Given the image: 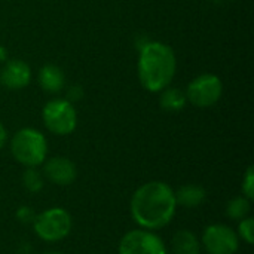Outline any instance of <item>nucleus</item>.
I'll list each match as a JSON object with an SVG mask.
<instances>
[{
	"label": "nucleus",
	"instance_id": "obj_11",
	"mask_svg": "<svg viewBox=\"0 0 254 254\" xmlns=\"http://www.w3.org/2000/svg\"><path fill=\"white\" fill-rule=\"evenodd\" d=\"M39 85L43 91L49 94H58L64 88V74L63 70L55 64H45L37 74Z\"/></svg>",
	"mask_w": 254,
	"mask_h": 254
},
{
	"label": "nucleus",
	"instance_id": "obj_18",
	"mask_svg": "<svg viewBox=\"0 0 254 254\" xmlns=\"http://www.w3.org/2000/svg\"><path fill=\"white\" fill-rule=\"evenodd\" d=\"M243 195L253 201L254 198V168L250 165L244 174V179H243Z\"/></svg>",
	"mask_w": 254,
	"mask_h": 254
},
{
	"label": "nucleus",
	"instance_id": "obj_1",
	"mask_svg": "<svg viewBox=\"0 0 254 254\" xmlns=\"http://www.w3.org/2000/svg\"><path fill=\"white\" fill-rule=\"evenodd\" d=\"M177 210L174 190L165 182L153 180L141 185L132 195L129 211L132 220L147 231L165 228Z\"/></svg>",
	"mask_w": 254,
	"mask_h": 254
},
{
	"label": "nucleus",
	"instance_id": "obj_22",
	"mask_svg": "<svg viewBox=\"0 0 254 254\" xmlns=\"http://www.w3.org/2000/svg\"><path fill=\"white\" fill-rule=\"evenodd\" d=\"M7 61V51L4 46L0 45V63H6Z\"/></svg>",
	"mask_w": 254,
	"mask_h": 254
},
{
	"label": "nucleus",
	"instance_id": "obj_9",
	"mask_svg": "<svg viewBox=\"0 0 254 254\" xmlns=\"http://www.w3.org/2000/svg\"><path fill=\"white\" fill-rule=\"evenodd\" d=\"M43 177L57 186H68L77 177V168L74 162L64 156H54L43 162Z\"/></svg>",
	"mask_w": 254,
	"mask_h": 254
},
{
	"label": "nucleus",
	"instance_id": "obj_15",
	"mask_svg": "<svg viewBox=\"0 0 254 254\" xmlns=\"http://www.w3.org/2000/svg\"><path fill=\"white\" fill-rule=\"evenodd\" d=\"M250 211H252V201L247 199L244 195L243 196H237V198L231 199L226 204V216L231 220L240 222V220L249 217Z\"/></svg>",
	"mask_w": 254,
	"mask_h": 254
},
{
	"label": "nucleus",
	"instance_id": "obj_16",
	"mask_svg": "<svg viewBox=\"0 0 254 254\" xmlns=\"http://www.w3.org/2000/svg\"><path fill=\"white\" fill-rule=\"evenodd\" d=\"M22 186L30 193H37L43 189L45 180L43 174L37 170V167H27L22 173Z\"/></svg>",
	"mask_w": 254,
	"mask_h": 254
},
{
	"label": "nucleus",
	"instance_id": "obj_4",
	"mask_svg": "<svg viewBox=\"0 0 254 254\" xmlns=\"http://www.w3.org/2000/svg\"><path fill=\"white\" fill-rule=\"evenodd\" d=\"M42 118L45 127L55 135H68L77 127L76 109L64 98L49 100L42 110Z\"/></svg>",
	"mask_w": 254,
	"mask_h": 254
},
{
	"label": "nucleus",
	"instance_id": "obj_23",
	"mask_svg": "<svg viewBox=\"0 0 254 254\" xmlns=\"http://www.w3.org/2000/svg\"><path fill=\"white\" fill-rule=\"evenodd\" d=\"M43 254H64V253H61V252H46V253H43Z\"/></svg>",
	"mask_w": 254,
	"mask_h": 254
},
{
	"label": "nucleus",
	"instance_id": "obj_3",
	"mask_svg": "<svg viewBox=\"0 0 254 254\" xmlns=\"http://www.w3.org/2000/svg\"><path fill=\"white\" fill-rule=\"evenodd\" d=\"M10 152L15 161L27 167H39L48 156V141L34 128L19 129L10 140Z\"/></svg>",
	"mask_w": 254,
	"mask_h": 254
},
{
	"label": "nucleus",
	"instance_id": "obj_19",
	"mask_svg": "<svg viewBox=\"0 0 254 254\" xmlns=\"http://www.w3.org/2000/svg\"><path fill=\"white\" fill-rule=\"evenodd\" d=\"M36 213H34V210L31 208V207H27V205H22V207H19L18 210H16V213H15V217L22 223V225H33V222H34V219H36Z\"/></svg>",
	"mask_w": 254,
	"mask_h": 254
},
{
	"label": "nucleus",
	"instance_id": "obj_13",
	"mask_svg": "<svg viewBox=\"0 0 254 254\" xmlns=\"http://www.w3.org/2000/svg\"><path fill=\"white\" fill-rule=\"evenodd\" d=\"M171 246L174 254H201V243L189 229L177 231L173 237Z\"/></svg>",
	"mask_w": 254,
	"mask_h": 254
},
{
	"label": "nucleus",
	"instance_id": "obj_20",
	"mask_svg": "<svg viewBox=\"0 0 254 254\" xmlns=\"http://www.w3.org/2000/svg\"><path fill=\"white\" fill-rule=\"evenodd\" d=\"M82 97H83V89H82V86L74 85V86H71V88L67 91V98H65V100H68V101L71 103V101H79Z\"/></svg>",
	"mask_w": 254,
	"mask_h": 254
},
{
	"label": "nucleus",
	"instance_id": "obj_2",
	"mask_svg": "<svg viewBox=\"0 0 254 254\" xmlns=\"http://www.w3.org/2000/svg\"><path fill=\"white\" fill-rule=\"evenodd\" d=\"M177 60L174 51L162 42L146 43L138 55V80L149 92L165 89L176 76Z\"/></svg>",
	"mask_w": 254,
	"mask_h": 254
},
{
	"label": "nucleus",
	"instance_id": "obj_10",
	"mask_svg": "<svg viewBox=\"0 0 254 254\" xmlns=\"http://www.w3.org/2000/svg\"><path fill=\"white\" fill-rule=\"evenodd\" d=\"M31 80V68L22 60H7L0 70V83L12 91L25 88Z\"/></svg>",
	"mask_w": 254,
	"mask_h": 254
},
{
	"label": "nucleus",
	"instance_id": "obj_21",
	"mask_svg": "<svg viewBox=\"0 0 254 254\" xmlns=\"http://www.w3.org/2000/svg\"><path fill=\"white\" fill-rule=\"evenodd\" d=\"M6 140H7V131H6L4 125L0 122V149H3V147H4Z\"/></svg>",
	"mask_w": 254,
	"mask_h": 254
},
{
	"label": "nucleus",
	"instance_id": "obj_7",
	"mask_svg": "<svg viewBox=\"0 0 254 254\" xmlns=\"http://www.w3.org/2000/svg\"><path fill=\"white\" fill-rule=\"evenodd\" d=\"M118 252L119 254H167V247L153 231L134 229L122 237Z\"/></svg>",
	"mask_w": 254,
	"mask_h": 254
},
{
	"label": "nucleus",
	"instance_id": "obj_17",
	"mask_svg": "<svg viewBox=\"0 0 254 254\" xmlns=\"http://www.w3.org/2000/svg\"><path fill=\"white\" fill-rule=\"evenodd\" d=\"M238 238H241L244 243L252 246L254 243V219L253 217H246L240 220L238 223Z\"/></svg>",
	"mask_w": 254,
	"mask_h": 254
},
{
	"label": "nucleus",
	"instance_id": "obj_12",
	"mask_svg": "<svg viewBox=\"0 0 254 254\" xmlns=\"http://www.w3.org/2000/svg\"><path fill=\"white\" fill-rule=\"evenodd\" d=\"M174 196H176L177 207L180 205L185 208H196L204 204L207 198V192L202 186L189 183L174 190Z\"/></svg>",
	"mask_w": 254,
	"mask_h": 254
},
{
	"label": "nucleus",
	"instance_id": "obj_14",
	"mask_svg": "<svg viewBox=\"0 0 254 254\" xmlns=\"http://www.w3.org/2000/svg\"><path fill=\"white\" fill-rule=\"evenodd\" d=\"M186 94L179 89V88H165V91L161 94L159 97V106L165 110V112H180L185 109L186 106Z\"/></svg>",
	"mask_w": 254,
	"mask_h": 254
},
{
	"label": "nucleus",
	"instance_id": "obj_6",
	"mask_svg": "<svg viewBox=\"0 0 254 254\" xmlns=\"http://www.w3.org/2000/svg\"><path fill=\"white\" fill-rule=\"evenodd\" d=\"M185 94L189 103L199 109H207L220 100L223 94V83L219 76L213 73H204L196 76L188 85Z\"/></svg>",
	"mask_w": 254,
	"mask_h": 254
},
{
	"label": "nucleus",
	"instance_id": "obj_8",
	"mask_svg": "<svg viewBox=\"0 0 254 254\" xmlns=\"http://www.w3.org/2000/svg\"><path fill=\"white\" fill-rule=\"evenodd\" d=\"M201 244L208 254H235L240 249V238L231 226L216 223L204 229Z\"/></svg>",
	"mask_w": 254,
	"mask_h": 254
},
{
	"label": "nucleus",
	"instance_id": "obj_5",
	"mask_svg": "<svg viewBox=\"0 0 254 254\" xmlns=\"http://www.w3.org/2000/svg\"><path fill=\"white\" fill-rule=\"evenodd\" d=\"M33 228L40 240L46 243H57L64 240L70 234L71 217L64 208H48L36 216Z\"/></svg>",
	"mask_w": 254,
	"mask_h": 254
}]
</instances>
